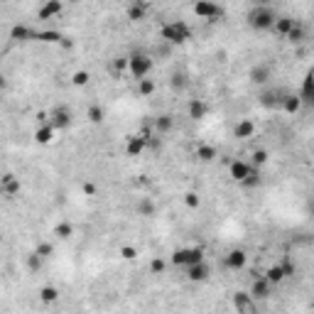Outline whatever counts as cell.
<instances>
[{
  "label": "cell",
  "mask_w": 314,
  "mask_h": 314,
  "mask_svg": "<svg viewBox=\"0 0 314 314\" xmlns=\"http://www.w3.org/2000/svg\"><path fill=\"white\" fill-rule=\"evenodd\" d=\"M280 15L275 12V8L272 5H268V3H260V5H253L250 10H248L246 20L248 25L253 27V30H258V32H268V30H272V25H275V20H278Z\"/></svg>",
  "instance_id": "cell-1"
},
{
  "label": "cell",
  "mask_w": 314,
  "mask_h": 314,
  "mask_svg": "<svg viewBox=\"0 0 314 314\" xmlns=\"http://www.w3.org/2000/svg\"><path fill=\"white\" fill-rule=\"evenodd\" d=\"M160 37L169 42V45H184L191 40V27L184 20H172V23H165L162 30H160Z\"/></svg>",
  "instance_id": "cell-2"
},
{
  "label": "cell",
  "mask_w": 314,
  "mask_h": 314,
  "mask_svg": "<svg viewBox=\"0 0 314 314\" xmlns=\"http://www.w3.org/2000/svg\"><path fill=\"white\" fill-rule=\"evenodd\" d=\"M152 67H155L152 56L147 54V52H143V49H138V52H133V54L128 56V71H130V76H133L135 81L150 76Z\"/></svg>",
  "instance_id": "cell-3"
},
{
  "label": "cell",
  "mask_w": 314,
  "mask_h": 314,
  "mask_svg": "<svg viewBox=\"0 0 314 314\" xmlns=\"http://www.w3.org/2000/svg\"><path fill=\"white\" fill-rule=\"evenodd\" d=\"M204 260V248H177L172 256H169V263L177 265V268H191L197 263Z\"/></svg>",
  "instance_id": "cell-4"
},
{
  "label": "cell",
  "mask_w": 314,
  "mask_h": 314,
  "mask_svg": "<svg viewBox=\"0 0 314 314\" xmlns=\"http://www.w3.org/2000/svg\"><path fill=\"white\" fill-rule=\"evenodd\" d=\"M47 123L54 128V133L59 130V133H64L69 125H71V113H69L67 106H56L52 113H47Z\"/></svg>",
  "instance_id": "cell-5"
},
{
  "label": "cell",
  "mask_w": 314,
  "mask_h": 314,
  "mask_svg": "<svg viewBox=\"0 0 314 314\" xmlns=\"http://www.w3.org/2000/svg\"><path fill=\"white\" fill-rule=\"evenodd\" d=\"M290 91H285V89H268V91H263L258 96V103L263 106V108H282V101H285V96H287Z\"/></svg>",
  "instance_id": "cell-6"
},
{
  "label": "cell",
  "mask_w": 314,
  "mask_h": 314,
  "mask_svg": "<svg viewBox=\"0 0 314 314\" xmlns=\"http://www.w3.org/2000/svg\"><path fill=\"white\" fill-rule=\"evenodd\" d=\"M194 15L197 17H202V20H219V17H224V8L221 5H216V3H206V0H202V3H194Z\"/></svg>",
  "instance_id": "cell-7"
},
{
  "label": "cell",
  "mask_w": 314,
  "mask_h": 314,
  "mask_svg": "<svg viewBox=\"0 0 314 314\" xmlns=\"http://www.w3.org/2000/svg\"><path fill=\"white\" fill-rule=\"evenodd\" d=\"M20 189H23V184H20V180H17L12 172H8V174L0 177V194H3L5 199H15V197L20 194Z\"/></svg>",
  "instance_id": "cell-8"
},
{
  "label": "cell",
  "mask_w": 314,
  "mask_h": 314,
  "mask_svg": "<svg viewBox=\"0 0 314 314\" xmlns=\"http://www.w3.org/2000/svg\"><path fill=\"white\" fill-rule=\"evenodd\" d=\"M248 295L253 297V302H256V300H268L270 295H272V285H270L265 278H256L253 285H250V290H248Z\"/></svg>",
  "instance_id": "cell-9"
},
{
  "label": "cell",
  "mask_w": 314,
  "mask_h": 314,
  "mask_svg": "<svg viewBox=\"0 0 314 314\" xmlns=\"http://www.w3.org/2000/svg\"><path fill=\"white\" fill-rule=\"evenodd\" d=\"M209 275H211V268H209V263H206V260H202V263H197V265L187 268V280L189 282H206L209 280Z\"/></svg>",
  "instance_id": "cell-10"
},
{
  "label": "cell",
  "mask_w": 314,
  "mask_h": 314,
  "mask_svg": "<svg viewBox=\"0 0 314 314\" xmlns=\"http://www.w3.org/2000/svg\"><path fill=\"white\" fill-rule=\"evenodd\" d=\"M248 263V256L246 250H241V248H233V250H228V256H226V268L228 270H243Z\"/></svg>",
  "instance_id": "cell-11"
},
{
  "label": "cell",
  "mask_w": 314,
  "mask_h": 314,
  "mask_svg": "<svg viewBox=\"0 0 314 314\" xmlns=\"http://www.w3.org/2000/svg\"><path fill=\"white\" fill-rule=\"evenodd\" d=\"M145 147H147V143H145V138H143V135H130V138L125 140V155L128 157H140Z\"/></svg>",
  "instance_id": "cell-12"
},
{
  "label": "cell",
  "mask_w": 314,
  "mask_h": 314,
  "mask_svg": "<svg viewBox=\"0 0 314 314\" xmlns=\"http://www.w3.org/2000/svg\"><path fill=\"white\" fill-rule=\"evenodd\" d=\"M228 169H231V177H233V182H243L248 174H250L253 165H250V162H243V160H233Z\"/></svg>",
  "instance_id": "cell-13"
},
{
  "label": "cell",
  "mask_w": 314,
  "mask_h": 314,
  "mask_svg": "<svg viewBox=\"0 0 314 314\" xmlns=\"http://www.w3.org/2000/svg\"><path fill=\"white\" fill-rule=\"evenodd\" d=\"M62 10H64V5H62L59 0H49V3H45V5L37 10V17H40V20H49V17H56Z\"/></svg>",
  "instance_id": "cell-14"
},
{
  "label": "cell",
  "mask_w": 314,
  "mask_h": 314,
  "mask_svg": "<svg viewBox=\"0 0 314 314\" xmlns=\"http://www.w3.org/2000/svg\"><path fill=\"white\" fill-rule=\"evenodd\" d=\"M187 111H189V118L202 121V118H206V113H209V106H206V101H202V99H191L189 106H187Z\"/></svg>",
  "instance_id": "cell-15"
},
{
  "label": "cell",
  "mask_w": 314,
  "mask_h": 314,
  "mask_svg": "<svg viewBox=\"0 0 314 314\" xmlns=\"http://www.w3.org/2000/svg\"><path fill=\"white\" fill-rule=\"evenodd\" d=\"M32 37H34V30L27 27V25H12L10 27V40H15V42H30Z\"/></svg>",
  "instance_id": "cell-16"
},
{
  "label": "cell",
  "mask_w": 314,
  "mask_h": 314,
  "mask_svg": "<svg viewBox=\"0 0 314 314\" xmlns=\"http://www.w3.org/2000/svg\"><path fill=\"white\" fill-rule=\"evenodd\" d=\"M233 135H235V138H241V140L253 138V135H256V123H253V121H248V118L238 121V123H235V128H233Z\"/></svg>",
  "instance_id": "cell-17"
},
{
  "label": "cell",
  "mask_w": 314,
  "mask_h": 314,
  "mask_svg": "<svg viewBox=\"0 0 314 314\" xmlns=\"http://www.w3.org/2000/svg\"><path fill=\"white\" fill-rule=\"evenodd\" d=\"M270 76H272L270 64H256V67L250 69V81H253V84H265Z\"/></svg>",
  "instance_id": "cell-18"
},
{
  "label": "cell",
  "mask_w": 314,
  "mask_h": 314,
  "mask_svg": "<svg viewBox=\"0 0 314 314\" xmlns=\"http://www.w3.org/2000/svg\"><path fill=\"white\" fill-rule=\"evenodd\" d=\"M52 138H54V128H52L49 123H42L37 130H34V140H37L40 145H49Z\"/></svg>",
  "instance_id": "cell-19"
},
{
  "label": "cell",
  "mask_w": 314,
  "mask_h": 314,
  "mask_svg": "<svg viewBox=\"0 0 314 314\" xmlns=\"http://www.w3.org/2000/svg\"><path fill=\"white\" fill-rule=\"evenodd\" d=\"M125 12H128V20H143L147 12H150V5L147 3H130Z\"/></svg>",
  "instance_id": "cell-20"
},
{
  "label": "cell",
  "mask_w": 314,
  "mask_h": 314,
  "mask_svg": "<svg viewBox=\"0 0 314 314\" xmlns=\"http://www.w3.org/2000/svg\"><path fill=\"white\" fill-rule=\"evenodd\" d=\"M295 23H297V20H292V17H278V20H275V25H272V32L280 34V37H287V34H290V30L295 27Z\"/></svg>",
  "instance_id": "cell-21"
},
{
  "label": "cell",
  "mask_w": 314,
  "mask_h": 314,
  "mask_svg": "<svg viewBox=\"0 0 314 314\" xmlns=\"http://www.w3.org/2000/svg\"><path fill=\"white\" fill-rule=\"evenodd\" d=\"M172 128H174V118H172L169 113H162V115H157V118H155V130H157V135L169 133Z\"/></svg>",
  "instance_id": "cell-22"
},
{
  "label": "cell",
  "mask_w": 314,
  "mask_h": 314,
  "mask_svg": "<svg viewBox=\"0 0 314 314\" xmlns=\"http://www.w3.org/2000/svg\"><path fill=\"white\" fill-rule=\"evenodd\" d=\"M263 278H265V280H268L270 285H278V282L287 280V278H285V272H282V265H280V263L270 265V268L265 270V275H263Z\"/></svg>",
  "instance_id": "cell-23"
},
{
  "label": "cell",
  "mask_w": 314,
  "mask_h": 314,
  "mask_svg": "<svg viewBox=\"0 0 314 314\" xmlns=\"http://www.w3.org/2000/svg\"><path fill=\"white\" fill-rule=\"evenodd\" d=\"M40 302H45V304L59 302V290H56L54 285H45V287H40Z\"/></svg>",
  "instance_id": "cell-24"
},
{
  "label": "cell",
  "mask_w": 314,
  "mask_h": 314,
  "mask_svg": "<svg viewBox=\"0 0 314 314\" xmlns=\"http://www.w3.org/2000/svg\"><path fill=\"white\" fill-rule=\"evenodd\" d=\"M233 307L238 312H248L250 307H253V297L248 295V292H235L233 295Z\"/></svg>",
  "instance_id": "cell-25"
},
{
  "label": "cell",
  "mask_w": 314,
  "mask_h": 314,
  "mask_svg": "<svg viewBox=\"0 0 314 314\" xmlns=\"http://www.w3.org/2000/svg\"><path fill=\"white\" fill-rule=\"evenodd\" d=\"M135 89H138V93H140V96H152V93H155L157 91V84L155 81H152V78H140V81H135Z\"/></svg>",
  "instance_id": "cell-26"
},
{
  "label": "cell",
  "mask_w": 314,
  "mask_h": 314,
  "mask_svg": "<svg viewBox=\"0 0 314 314\" xmlns=\"http://www.w3.org/2000/svg\"><path fill=\"white\" fill-rule=\"evenodd\" d=\"M32 40H40V42H64L67 37L62 32H54V30H42V32H34Z\"/></svg>",
  "instance_id": "cell-27"
},
{
  "label": "cell",
  "mask_w": 314,
  "mask_h": 314,
  "mask_svg": "<svg viewBox=\"0 0 314 314\" xmlns=\"http://www.w3.org/2000/svg\"><path fill=\"white\" fill-rule=\"evenodd\" d=\"M300 108H302L300 96H297V93H287V96H285V101H282V111L285 113H297Z\"/></svg>",
  "instance_id": "cell-28"
},
{
  "label": "cell",
  "mask_w": 314,
  "mask_h": 314,
  "mask_svg": "<svg viewBox=\"0 0 314 314\" xmlns=\"http://www.w3.org/2000/svg\"><path fill=\"white\" fill-rule=\"evenodd\" d=\"M297 96H300L302 106L304 103H312V74H309V71H307V76H304V81H302V91H300Z\"/></svg>",
  "instance_id": "cell-29"
},
{
  "label": "cell",
  "mask_w": 314,
  "mask_h": 314,
  "mask_svg": "<svg viewBox=\"0 0 314 314\" xmlns=\"http://www.w3.org/2000/svg\"><path fill=\"white\" fill-rule=\"evenodd\" d=\"M135 209H138V213H140V216H155L157 213V204L152 202V199H140V202H138V206H135Z\"/></svg>",
  "instance_id": "cell-30"
},
{
  "label": "cell",
  "mask_w": 314,
  "mask_h": 314,
  "mask_svg": "<svg viewBox=\"0 0 314 314\" xmlns=\"http://www.w3.org/2000/svg\"><path fill=\"white\" fill-rule=\"evenodd\" d=\"M197 160H202V162H211L213 157H216V147L213 145H197Z\"/></svg>",
  "instance_id": "cell-31"
},
{
  "label": "cell",
  "mask_w": 314,
  "mask_h": 314,
  "mask_svg": "<svg viewBox=\"0 0 314 314\" xmlns=\"http://www.w3.org/2000/svg\"><path fill=\"white\" fill-rule=\"evenodd\" d=\"M54 233L62 238V241H69L71 235H74V226L69 224V221H59V224L54 226Z\"/></svg>",
  "instance_id": "cell-32"
},
{
  "label": "cell",
  "mask_w": 314,
  "mask_h": 314,
  "mask_svg": "<svg viewBox=\"0 0 314 314\" xmlns=\"http://www.w3.org/2000/svg\"><path fill=\"white\" fill-rule=\"evenodd\" d=\"M103 115H106V113H103V108H101V106H96V103H93V106H89V111H86V118H89L91 123H101Z\"/></svg>",
  "instance_id": "cell-33"
},
{
  "label": "cell",
  "mask_w": 314,
  "mask_h": 314,
  "mask_svg": "<svg viewBox=\"0 0 314 314\" xmlns=\"http://www.w3.org/2000/svg\"><path fill=\"white\" fill-rule=\"evenodd\" d=\"M241 184H243V187H248V189L258 187V184H260V169H258V167H253V169H250V174H248V177H246L243 182H241Z\"/></svg>",
  "instance_id": "cell-34"
},
{
  "label": "cell",
  "mask_w": 314,
  "mask_h": 314,
  "mask_svg": "<svg viewBox=\"0 0 314 314\" xmlns=\"http://www.w3.org/2000/svg\"><path fill=\"white\" fill-rule=\"evenodd\" d=\"M42 265H45V258H40L37 253H30V256H27V268L32 270V272H40Z\"/></svg>",
  "instance_id": "cell-35"
},
{
  "label": "cell",
  "mask_w": 314,
  "mask_h": 314,
  "mask_svg": "<svg viewBox=\"0 0 314 314\" xmlns=\"http://www.w3.org/2000/svg\"><path fill=\"white\" fill-rule=\"evenodd\" d=\"M287 40H290V42H302L304 40V25L295 23V27H292L290 34H287Z\"/></svg>",
  "instance_id": "cell-36"
},
{
  "label": "cell",
  "mask_w": 314,
  "mask_h": 314,
  "mask_svg": "<svg viewBox=\"0 0 314 314\" xmlns=\"http://www.w3.org/2000/svg\"><path fill=\"white\" fill-rule=\"evenodd\" d=\"M125 69H128V56H118V59H113V64H111V71L113 74H123Z\"/></svg>",
  "instance_id": "cell-37"
},
{
  "label": "cell",
  "mask_w": 314,
  "mask_h": 314,
  "mask_svg": "<svg viewBox=\"0 0 314 314\" xmlns=\"http://www.w3.org/2000/svg\"><path fill=\"white\" fill-rule=\"evenodd\" d=\"M34 253H37V256H40V258H52V253H54V246H52V243H40V246L34 248Z\"/></svg>",
  "instance_id": "cell-38"
},
{
  "label": "cell",
  "mask_w": 314,
  "mask_h": 314,
  "mask_svg": "<svg viewBox=\"0 0 314 314\" xmlns=\"http://www.w3.org/2000/svg\"><path fill=\"white\" fill-rule=\"evenodd\" d=\"M118 256H121L123 260H133L135 256H138V248L135 246H121L118 248Z\"/></svg>",
  "instance_id": "cell-39"
},
{
  "label": "cell",
  "mask_w": 314,
  "mask_h": 314,
  "mask_svg": "<svg viewBox=\"0 0 314 314\" xmlns=\"http://www.w3.org/2000/svg\"><path fill=\"white\" fill-rule=\"evenodd\" d=\"M265 162H268V152H265V150H256L250 165H253V167H260V165H265Z\"/></svg>",
  "instance_id": "cell-40"
},
{
  "label": "cell",
  "mask_w": 314,
  "mask_h": 314,
  "mask_svg": "<svg viewBox=\"0 0 314 314\" xmlns=\"http://www.w3.org/2000/svg\"><path fill=\"white\" fill-rule=\"evenodd\" d=\"M89 78H91L89 71H76L71 81H74V86H86V84H89Z\"/></svg>",
  "instance_id": "cell-41"
},
{
  "label": "cell",
  "mask_w": 314,
  "mask_h": 314,
  "mask_svg": "<svg viewBox=\"0 0 314 314\" xmlns=\"http://www.w3.org/2000/svg\"><path fill=\"white\" fill-rule=\"evenodd\" d=\"M280 265H282V272H285V278H292V275H295V270H297V268H295V263H292V260H287V258L280 260Z\"/></svg>",
  "instance_id": "cell-42"
},
{
  "label": "cell",
  "mask_w": 314,
  "mask_h": 314,
  "mask_svg": "<svg viewBox=\"0 0 314 314\" xmlns=\"http://www.w3.org/2000/svg\"><path fill=\"white\" fill-rule=\"evenodd\" d=\"M184 86H187V78H184V74H174V76H172V89L182 91Z\"/></svg>",
  "instance_id": "cell-43"
},
{
  "label": "cell",
  "mask_w": 314,
  "mask_h": 314,
  "mask_svg": "<svg viewBox=\"0 0 314 314\" xmlns=\"http://www.w3.org/2000/svg\"><path fill=\"white\" fill-rule=\"evenodd\" d=\"M184 204H187L189 209H199V197H197V194H187V197H184Z\"/></svg>",
  "instance_id": "cell-44"
},
{
  "label": "cell",
  "mask_w": 314,
  "mask_h": 314,
  "mask_svg": "<svg viewBox=\"0 0 314 314\" xmlns=\"http://www.w3.org/2000/svg\"><path fill=\"white\" fill-rule=\"evenodd\" d=\"M96 191H99V187H96V184H91V182H86V184H84V194H86V197H93Z\"/></svg>",
  "instance_id": "cell-45"
},
{
  "label": "cell",
  "mask_w": 314,
  "mask_h": 314,
  "mask_svg": "<svg viewBox=\"0 0 314 314\" xmlns=\"http://www.w3.org/2000/svg\"><path fill=\"white\" fill-rule=\"evenodd\" d=\"M150 270H152V272H162V270H165V263H162V260H152V263H150Z\"/></svg>",
  "instance_id": "cell-46"
},
{
  "label": "cell",
  "mask_w": 314,
  "mask_h": 314,
  "mask_svg": "<svg viewBox=\"0 0 314 314\" xmlns=\"http://www.w3.org/2000/svg\"><path fill=\"white\" fill-rule=\"evenodd\" d=\"M5 89V76H0V91Z\"/></svg>",
  "instance_id": "cell-47"
}]
</instances>
